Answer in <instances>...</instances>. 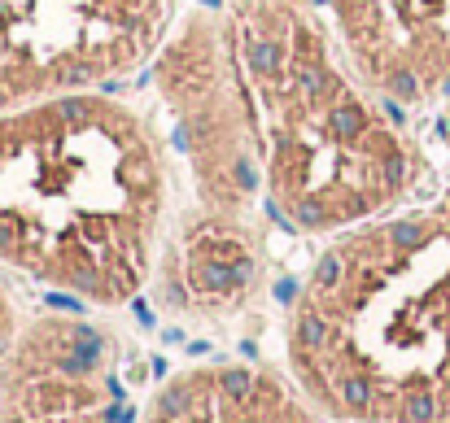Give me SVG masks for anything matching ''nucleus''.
<instances>
[{
  "label": "nucleus",
  "instance_id": "11",
  "mask_svg": "<svg viewBox=\"0 0 450 423\" xmlns=\"http://www.w3.org/2000/svg\"><path fill=\"white\" fill-rule=\"evenodd\" d=\"M437 131H442V144H446V153H450V96L442 101V122H437Z\"/></svg>",
  "mask_w": 450,
  "mask_h": 423
},
{
  "label": "nucleus",
  "instance_id": "1",
  "mask_svg": "<svg viewBox=\"0 0 450 423\" xmlns=\"http://www.w3.org/2000/svg\"><path fill=\"white\" fill-rule=\"evenodd\" d=\"M175 214L171 140L110 88L0 114V266L88 306L154 284Z\"/></svg>",
  "mask_w": 450,
  "mask_h": 423
},
{
  "label": "nucleus",
  "instance_id": "9",
  "mask_svg": "<svg viewBox=\"0 0 450 423\" xmlns=\"http://www.w3.org/2000/svg\"><path fill=\"white\" fill-rule=\"evenodd\" d=\"M144 423H323L319 406L271 371L192 367L158 388Z\"/></svg>",
  "mask_w": 450,
  "mask_h": 423
},
{
  "label": "nucleus",
  "instance_id": "5",
  "mask_svg": "<svg viewBox=\"0 0 450 423\" xmlns=\"http://www.w3.org/2000/svg\"><path fill=\"white\" fill-rule=\"evenodd\" d=\"M171 0H0V114L144 70Z\"/></svg>",
  "mask_w": 450,
  "mask_h": 423
},
{
  "label": "nucleus",
  "instance_id": "10",
  "mask_svg": "<svg viewBox=\"0 0 450 423\" xmlns=\"http://www.w3.org/2000/svg\"><path fill=\"white\" fill-rule=\"evenodd\" d=\"M5 270V266H0ZM18 336V314H13V302H9V288H5V275H0V358H5V350L13 345Z\"/></svg>",
  "mask_w": 450,
  "mask_h": 423
},
{
  "label": "nucleus",
  "instance_id": "6",
  "mask_svg": "<svg viewBox=\"0 0 450 423\" xmlns=\"http://www.w3.org/2000/svg\"><path fill=\"white\" fill-rule=\"evenodd\" d=\"M118 350L88 318L44 314L0 358V423H118Z\"/></svg>",
  "mask_w": 450,
  "mask_h": 423
},
{
  "label": "nucleus",
  "instance_id": "4",
  "mask_svg": "<svg viewBox=\"0 0 450 423\" xmlns=\"http://www.w3.org/2000/svg\"><path fill=\"white\" fill-rule=\"evenodd\" d=\"M144 70L171 153H180L184 162V205L210 214H262L267 188L254 114L223 31V13L197 5L175 18Z\"/></svg>",
  "mask_w": 450,
  "mask_h": 423
},
{
  "label": "nucleus",
  "instance_id": "8",
  "mask_svg": "<svg viewBox=\"0 0 450 423\" xmlns=\"http://www.w3.org/2000/svg\"><path fill=\"white\" fill-rule=\"evenodd\" d=\"M354 70L393 109L450 96V0H323Z\"/></svg>",
  "mask_w": 450,
  "mask_h": 423
},
{
  "label": "nucleus",
  "instance_id": "2",
  "mask_svg": "<svg viewBox=\"0 0 450 423\" xmlns=\"http://www.w3.org/2000/svg\"><path fill=\"white\" fill-rule=\"evenodd\" d=\"M223 31L254 114L267 214L341 236L403 210L424 162L403 109L354 70L323 0H223Z\"/></svg>",
  "mask_w": 450,
  "mask_h": 423
},
{
  "label": "nucleus",
  "instance_id": "7",
  "mask_svg": "<svg viewBox=\"0 0 450 423\" xmlns=\"http://www.w3.org/2000/svg\"><path fill=\"white\" fill-rule=\"evenodd\" d=\"M262 280L267 214H210L180 201L154 266V297L162 310L223 323L254 306Z\"/></svg>",
  "mask_w": 450,
  "mask_h": 423
},
{
  "label": "nucleus",
  "instance_id": "3",
  "mask_svg": "<svg viewBox=\"0 0 450 423\" xmlns=\"http://www.w3.org/2000/svg\"><path fill=\"white\" fill-rule=\"evenodd\" d=\"M289 362L333 419H450V188L328 236L289 314Z\"/></svg>",
  "mask_w": 450,
  "mask_h": 423
}]
</instances>
